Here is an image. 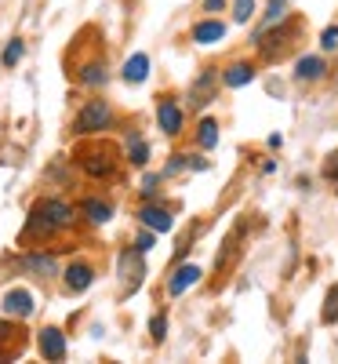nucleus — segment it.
Returning a JSON list of instances; mask_svg holds the SVG:
<instances>
[{
  "label": "nucleus",
  "mask_w": 338,
  "mask_h": 364,
  "mask_svg": "<svg viewBox=\"0 0 338 364\" xmlns=\"http://www.w3.org/2000/svg\"><path fill=\"white\" fill-rule=\"evenodd\" d=\"M214 84H219V73H214V70H204V73L197 77L193 91H190L193 106H204V102H211V95H214Z\"/></svg>",
  "instance_id": "dca6fc26"
},
{
  "label": "nucleus",
  "mask_w": 338,
  "mask_h": 364,
  "mask_svg": "<svg viewBox=\"0 0 338 364\" xmlns=\"http://www.w3.org/2000/svg\"><path fill=\"white\" fill-rule=\"evenodd\" d=\"M26 350V328L11 324V321H0V360H11Z\"/></svg>",
  "instance_id": "20e7f679"
},
{
  "label": "nucleus",
  "mask_w": 338,
  "mask_h": 364,
  "mask_svg": "<svg viewBox=\"0 0 338 364\" xmlns=\"http://www.w3.org/2000/svg\"><path fill=\"white\" fill-rule=\"evenodd\" d=\"M22 269L37 273V277H55V273H58V262H55L51 255H26V259H22Z\"/></svg>",
  "instance_id": "6ab92c4d"
},
{
  "label": "nucleus",
  "mask_w": 338,
  "mask_h": 364,
  "mask_svg": "<svg viewBox=\"0 0 338 364\" xmlns=\"http://www.w3.org/2000/svg\"><path fill=\"white\" fill-rule=\"evenodd\" d=\"M320 321H324V324H334V321H338V284H334V288L327 291V299H324Z\"/></svg>",
  "instance_id": "b1692460"
},
{
  "label": "nucleus",
  "mask_w": 338,
  "mask_h": 364,
  "mask_svg": "<svg viewBox=\"0 0 338 364\" xmlns=\"http://www.w3.org/2000/svg\"><path fill=\"white\" fill-rule=\"evenodd\" d=\"M193 41L197 44H219V41H226V22H219V18L197 22L193 26Z\"/></svg>",
  "instance_id": "4468645a"
},
{
  "label": "nucleus",
  "mask_w": 338,
  "mask_h": 364,
  "mask_svg": "<svg viewBox=\"0 0 338 364\" xmlns=\"http://www.w3.org/2000/svg\"><path fill=\"white\" fill-rule=\"evenodd\" d=\"M44 360H66V336L58 328H44L40 331V339H37Z\"/></svg>",
  "instance_id": "423d86ee"
},
{
  "label": "nucleus",
  "mask_w": 338,
  "mask_h": 364,
  "mask_svg": "<svg viewBox=\"0 0 338 364\" xmlns=\"http://www.w3.org/2000/svg\"><path fill=\"white\" fill-rule=\"evenodd\" d=\"M226 0H204V11H222Z\"/></svg>",
  "instance_id": "72a5a7b5"
},
{
  "label": "nucleus",
  "mask_w": 338,
  "mask_h": 364,
  "mask_svg": "<svg viewBox=\"0 0 338 364\" xmlns=\"http://www.w3.org/2000/svg\"><path fill=\"white\" fill-rule=\"evenodd\" d=\"M255 15V0H233V18L236 22H248Z\"/></svg>",
  "instance_id": "bb28decb"
},
{
  "label": "nucleus",
  "mask_w": 338,
  "mask_h": 364,
  "mask_svg": "<svg viewBox=\"0 0 338 364\" xmlns=\"http://www.w3.org/2000/svg\"><path fill=\"white\" fill-rule=\"evenodd\" d=\"M175 171H186V154H175V157L164 164V175H175Z\"/></svg>",
  "instance_id": "c756f323"
},
{
  "label": "nucleus",
  "mask_w": 338,
  "mask_h": 364,
  "mask_svg": "<svg viewBox=\"0 0 338 364\" xmlns=\"http://www.w3.org/2000/svg\"><path fill=\"white\" fill-rule=\"evenodd\" d=\"M73 223V208L66 200H58V197H44L33 204V211H29V219H26V230H22V240H44L58 230H66Z\"/></svg>",
  "instance_id": "f257e3e1"
},
{
  "label": "nucleus",
  "mask_w": 338,
  "mask_h": 364,
  "mask_svg": "<svg viewBox=\"0 0 338 364\" xmlns=\"http://www.w3.org/2000/svg\"><path fill=\"white\" fill-rule=\"evenodd\" d=\"M22 51H26V44H22V41L15 37V41H11V44L4 48V55H0V63H4L8 70H11V66H18V58H22Z\"/></svg>",
  "instance_id": "393cba45"
},
{
  "label": "nucleus",
  "mask_w": 338,
  "mask_h": 364,
  "mask_svg": "<svg viewBox=\"0 0 338 364\" xmlns=\"http://www.w3.org/2000/svg\"><path fill=\"white\" fill-rule=\"evenodd\" d=\"M80 211L87 215V223H95V226H102V223L113 219V204H109V200H99V197H87V200L80 204Z\"/></svg>",
  "instance_id": "f3484780"
},
{
  "label": "nucleus",
  "mask_w": 338,
  "mask_h": 364,
  "mask_svg": "<svg viewBox=\"0 0 338 364\" xmlns=\"http://www.w3.org/2000/svg\"><path fill=\"white\" fill-rule=\"evenodd\" d=\"M197 142H200L204 149H214V142H219V124H214L211 117H204L200 124H197Z\"/></svg>",
  "instance_id": "5701e85b"
},
{
  "label": "nucleus",
  "mask_w": 338,
  "mask_h": 364,
  "mask_svg": "<svg viewBox=\"0 0 338 364\" xmlns=\"http://www.w3.org/2000/svg\"><path fill=\"white\" fill-rule=\"evenodd\" d=\"M295 29H298V26H295V22H288L284 29H276L273 37H262V41H258L262 55H266V58H276V55H284V51L291 48V37H295Z\"/></svg>",
  "instance_id": "0eeeda50"
},
{
  "label": "nucleus",
  "mask_w": 338,
  "mask_h": 364,
  "mask_svg": "<svg viewBox=\"0 0 338 364\" xmlns=\"http://www.w3.org/2000/svg\"><path fill=\"white\" fill-rule=\"evenodd\" d=\"M327 73V63L320 55H302L298 58V66H295V80L298 84H305V80H320Z\"/></svg>",
  "instance_id": "ddd939ff"
},
{
  "label": "nucleus",
  "mask_w": 338,
  "mask_h": 364,
  "mask_svg": "<svg viewBox=\"0 0 338 364\" xmlns=\"http://www.w3.org/2000/svg\"><path fill=\"white\" fill-rule=\"evenodd\" d=\"M146 277V262H142V252L128 248V252H120V281H124V288H138Z\"/></svg>",
  "instance_id": "39448f33"
},
{
  "label": "nucleus",
  "mask_w": 338,
  "mask_h": 364,
  "mask_svg": "<svg viewBox=\"0 0 338 364\" xmlns=\"http://www.w3.org/2000/svg\"><path fill=\"white\" fill-rule=\"evenodd\" d=\"M77 161H80V168H84L91 178H106V175H113V168H116V157H113V149H109V146L84 149Z\"/></svg>",
  "instance_id": "7ed1b4c3"
},
{
  "label": "nucleus",
  "mask_w": 338,
  "mask_h": 364,
  "mask_svg": "<svg viewBox=\"0 0 338 364\" xmlns=\"http://www.w3.org/2000/svg\"><path fill=\"white\" fill-rule=\"evenodd\" d=\"M146 77H149V55L138 51V55H131L128 63H124V80L128 84H142Z\"/></svg>",
  "instance_id": "a211bd4d"
},
{
  "label": "nucleus",
  "mask_w": 338,
  "mask_h": 364,
  "mask_svg": "<svg viewBox=\"0 0 338 364\" xmlns=\"http://www.w3.org/2000/svg\"><path fill=\"white\" fill-rule=\"evenodd\" d=\"M157 182H160V175H146V182H142V197H157Z\"/></svg>",
  "instance_id": "2f4dec72"
},
{
  "label": "nucleus",
  "mask_w": 338,
  "mask_h": 364,
  "mask_svg": "<svg viewBox=\"0 0 338 364\" xmlns=\"http://www.w3.org/2000/svg\"><path fill=\"white\" fill-rule=\"evenodd\" d=\"M284 4H288V0H269V11H266V22H276V18H280V15H284Z\"/></svg>",
  "instance_id": "7c9ffc66"
},
{
  "label": "nucleus",
  "mask_w": 338,
  "mask_h": 364,
  "mask_svg": "<svg viewBox=\"0 0 338 364\" xmlns=\"http://www.w3.org/2000/svg\"><path fill=\"white\" fill-rule=\"evenodd\" d=\"M149 336H153V343H164V336H168V317H164V314H153Z\"/></svg>",
  "instance_id": "a878e982"
},
{
  "label": "nucleus",
  "mask_w": 338,
  "mask_h": 364,
  "mask_svg": "<svg viewBox=\"0 0 338 364\" xmlns=\"http://www.w3.org/2000/svg\"><path fill=\"white\" fill-rule=\"evenodd\" d=\"M138 223L153 233H168L171 230V211L157 208V204H146V208H138Z\"/></svg>",
  "instance_id": "1a4fd4ad"
},
{
  "label": "nucleus",
  "mask_w": 338,
  "mask_h": 364,
  "mask_svg": "<svg viewBox=\"0 0 338 364\" xmlns=\"http://www.w3.org/2000/svg\"><path fill=\"white\" fill-rule=\"evenodd\" d=\"M197 281H200V269H197L193 262H182L171 277H168V295H182L186 288H193Z\"/></svg>",
  "instance_id": "9d476101"
},
{
  "label": "nucleus",
  "mask_w": 338,
  "mask_h": 364,
  "mask_svg": "<svg viewBox=\"0 0 338 364\" xmlns=\"http://www.w3.org/2000/svg\"><path fill=\"white\" fill-rule=\"evenodd\" d=\"M236 255H240V226H236V230L229 233V240H226V252H219V259H214V266H219V273H222V269H229Z\"/></svg>",
  "instance_id": "aec40b11"
},
{
  "label": "nucleus",
  "mask_w": 338,
  "mask_h": 364,
  "mask_svg": "<svg viewBox=\"0 0 338 364\" xmlns=\"http://www.w3.org/2000/svg\"><path fill=\"white\" fill-rule=\"evenodd\" d=\"M109 124H113L109 102H106V99H91V102L80 106V113H77V120H73V132H77V135H95V132H106Z\"/></svg>",
  "instance_id": "f03ea898"
},
{
  "label": "nucleus",
  "mask_w": 338,
  "mask_h": 364,
  "mask_svg": "<svg viewBox=\"0 0 338 364\" xmlns=\"http://www.w3.org/2000/svg\"><path fill=\"white\" fill-rule=\"evenodd\" d=\"M33 310H37V302H33V295H29L26 288H11L4 295V314L8 317H29Z\"/></svg>",
  "instance_id": "6e6552de"
},
{
  "label": "nucleus",
  "mask_w": 338,
  "mask_h": 364,
  "mask_svg": "<svg viewBox=\"0 0 338 364\" xmlns=\"http://www.w3.org/2000/svg\"><path fill=\"white\" fill-rule=\"evenodd\" d=\"M255 73H258V70H255L251 63H233V66L222 70V84H226V87H244V84L255 80Z\"/></svg>",
  "instance_id": "2eb2a0df"
},
{
  "label": "nucleus",
  "mask_w": 338,
  "mask_h": 364,
  "mask_svg": "<svg viewBox=\"0 0 338 364\" xmlns=\"http://www.w3.org/2000/svg\"><path fill=\"white\" fill-rule=\"evenodd\" d=\"M157 124H160L164 135H178V132H182V109H178V102L164 99V102L157 106Z\"/></svg>",
  "instance_id": "f8f14e48"
},
{
  "label": "nucleus",
  "mask_w": 338,
  "mask_h": 364,
  "mask_svg": "<svg viewBox=\"0 0 338 364\" xmlns=\"http://www.w3.org/2000/svg\"><path fill=\"white\" fill-rule=\"evenodd\" d=\"M62 277H66V288L70 291H87L91 281H95V269H91L87 262H70Z\"/></svg>",
  "instance_id": "9b49d317"
},
{
  "label": "nucleus",
  "mask_w": 338,
  "mask_h": 364,
  "mask_svg": "<svg viewBox=\"0 0 338 364\" xmlns=\"http://www.w3.org/2000/svg\"><path fill=\"white\" fill-rule=\"evenodd\" d=\"M77 80L87 84V87H99V84H106V66L102 63H87V66H80Z\"/></svg>",
  "instance_id": "4be33fe9"
},
{
  "label": "nucleus",
  "mask_w": 338,
  "mask_h": 364,
  "mask_svg": "<svg viewBox=\"0 0 338 364\" xmlns=\"http://www.w3.org/2000/svg\"><path fill=\"white\" fill-rule=\"evenodd\" d=\"M320 48L324 51H338V26H327L320 33Z\"/></svg>",
  "instance_id": "cd10ccee"
},
{
  "label": "nucleus",
  "mask_w": 338,
  "mask_h": 364,
  "mask_svg": "<svg viewBox=\"0 0 338 364\" xmlns=\"http://www.w3.org/2000/svg\"><path fill=\"white\" fill-rule=\"evenodd\" d=\"M128 161H131V164H138V168L149 161V146H146V139H142L138 132H131V135H128Z\"/></svg>",
  "instance_id": "412c9836"
},
{
  "label": "nucleus",
  "mask_w": 338,
  "mask_h": 364,
  "mask_svg": "<svg viewBox=\"0 0 338 364\" xmlns=\"http://www.w3.org/2000/svg\"><path fill=\"white\" fill-rule=\"evenodd\" d=\"M149 248H153V233H138V237H135V252H142V255H146Z\"/></svg>",
  "instance_id": "473e14b6"
},
{
  "label": "nucleus",
  "mask_w": 338,
  "mask_h": 364,
  "mask_svg": "<svg viewBox=\"0 0 338 364\" xmlns=\"http://www.w3.org/2000/svg\"><path fill=\"white\" fill-rule=\"evenodd\" d=\"M324 178L327 182H338V149H334V154H327V161H324Z\"/></svg>",
  "instance_id": "c85d7f7f"
}]
</instances>
